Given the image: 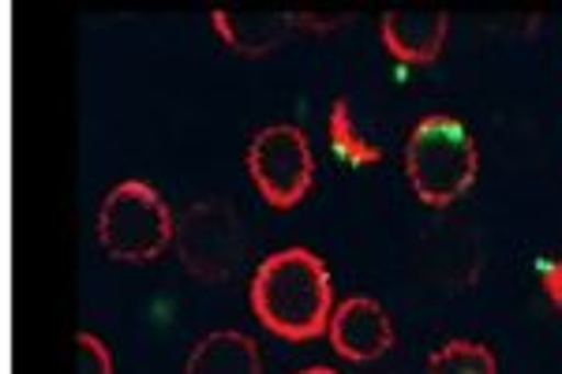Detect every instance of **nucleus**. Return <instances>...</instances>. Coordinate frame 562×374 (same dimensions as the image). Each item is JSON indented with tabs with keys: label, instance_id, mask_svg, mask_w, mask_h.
Listing matches in <instances>:
<instances>
[{
	"label": "nucleus",
	"instance_id": "f8f14e48",
	"mask_svg": "<svg viewBox=\"0 0 562 374\" xmlns=\"http://www.w3.org/2000/svg\"><path fill=\"white\" fill-rule=\"evenodd\" d=\"M76 374H116L109 344L94 333H76Z\"/></svg>",
	"mask_w": 562,
	"mask_h": 374
},
{
	"label": "nucleus",
	"instance_id": "f03ea898",
	"mask_svg": "<svg viewBox=\"0 0 562 374\" xmlns=\"http://www.w3.org/2000/svg\"><path fill=\"white\" fill-rule=\"evenodd\" d=\"M480 150L458 116L431 113L409 132L405 143V177L428 206H450L473 188Z\"/></svg>",
	"mask_w": 562,
	"mask_h": 374
},
{
	"label": "nucleus",
	"instance_id": "ddd939ff",
	"mask_svg": "<svg viewBox=\"0 0 562 374\" xmlns=\"http://www.w3.org/2000/svg\"><path fill=\"white\" fill-rule=\"evenodd\" d=\"M540 285L548 292V304L562 311V259H540Z\"/></svg>",
	"mask_w": 562,
	"mask_h": 374
},
{
	"label": "nucleus",
	"instance_id": "f257e3e1",
	"mask_svg": "<svg viewBox=\"0 0 562 374\" xmlns=\"http://www.w3.org/2000/svg\"><path fill=\"white\" fill-rule=\"evenodd\" d=\"M251 311L270 333L285 341L323 337L334 315V285L326 262L307 248H285L262 259L251 277Z\"/></svg>",
	"mask_w": 562,
	"mask_h": 374
},
{
	"label": "nucleus",
	"instance_id": "39448f33",
	"mask_svg": "<svg viewBox=\"0 0 562 374\" xmlns=\"http://www.w3.org/2000/svg\"><path fill=\"white\" fill-rule=\"evenodd\" d=\"M177 251L195 277L225 281L240 270L248 254V236L240 217L222 203H192L177 222Z\"/></svg>",
	"mask_w": 562,
	"mask_h": 374
},
{
	"label": "nucleus",
	"instance_id": "0eeeda50",
	"mask_svg": "<svg viewBox=\"0 0 562 374\" xmlns=\"http://www.w3.org/2000/svg\"><path fill=\"white\" fill-rule=\"evenodd\" d=\"M383 45L394 60L402 64H431L447 45L450 15L435 8H390L379 23Z\"/></svg>",
	"mask_w": 562,
	"mask_h": 374
},
{
	"label": "nucleus",
	"instance_id": "7ed1b4c3",
	"mask_svg": "<svg viewBox=\"0 0 562 374\" xmlns=\"http://www.w3.org/2000/svg\"><path fill=\"white\" fill-rule=\"evenodd\" d=\"M177 222L166 199L143 180H124L102 199L98 209V240L105 254L121 262H150L173 243Z\"/></svg>",
	"mask_w": 562,
	"mask_h": 374
},
{
	"label": "nucleus",
	"instance_id": "4468645a",
	"mask_svg": "<svg viewBox=\"0 0 562 374\" xmlns=\"http://www.w3.org/2000/svg\"><path fill=\"white\" fill-rule=\"evenodd\" d=\"M296 374H338L334 367H304V371H296Z\"/></svg>",
	"mask_w": 562,
	"mask_h": 374
},
{
	"label": "nucleus",
	"instance_id": "20e7f679",
	"mask_svg": "<svg viewBox=\"0 0 562 374\" xmlns=\"http://www.w3.org/2000/svg\"><path fill=\"white\" fill-rule=\"evenodd\" d=\"M248 172L259 195L274 209H293L304 203L315 180V154L307 135L296 124L259 127L248 143Z\"/></svg>",
	"mask_w": 562,
	"mask_h": 374
},
{
	"label": "nucleus",
	"instance_id": "9d476101",
	"mask_svg": "<svg viewBox=\"0 0 562 374\" xmlns=\"http://www.w3.org/2000/svg\"><path fill=\"white\" fill-rule=\"evenodd\" d=\"M326 132H330L334 154H338L341 161H349V166L364 169V166H379V161H383V150H379L375 143H368L364 135H360L357 121H352L349 98H338V102L330 105V116H326Z\"/></svg>",
	"mask_w": 562,
	"mask_h": 374
},
{
	"label": "nucleus",
	"instance_id": "9b49d317",
	"mask_svg": "<svg viewBox=\"0 0 562 374\" xmlns=\"http://www.w3.org/2000/svg\"><path fill=\"white\" fill-rule=\"evenodd\" d=\"M428 374H498V363L487 344L480 341H447L431 352Z\"/></svg>",
	"mask_w": 562,
	"mask_h": 374
},
{
	"label": "nucleus",
	"instance_id": "6e6552de",
	"mask_svg": "<svg viewBox=\"0 0 562 374\" xmlns=\"http://www.w3.org/2000/svg\"><path fill=\"white\" fill-rule=\"evenodd\" d=\"M184 374H262L259 344L240 330H214L192 349Z\"/></svg>",
	"mask_w": 562,
	"mask_h": 374
},
{
	"label": "nucleus",
	"instance_id": "1a4fd4ad",
	"mask_svg": "<svg viewBox=\"0 0 562 374\" xmlns=\"http://www.w3.org/2000/svg\"><path fill=\"white\" fill-rule=\"evenodd\" d=\"M211 20H214V31L222 34V42L237 53H248V57H259V53L274 49L289 26V20H278V15L229 12V8H214Z\"/></svg>",
	"mask_w": 562,
	"mask_h": 374
},
{
	"label": "nucleus",
	"instance_id": "423d86ee",
	"mask_svg": "<svg viewBox=\"0 0 562 374\" xmlns=\"http://www.w3.org/2000/svg\"><path fill=\"white\" fill-rule=\"evenodd\" d=\"M326 337H330L334 352H338L341 360L371 363L383 352H390V344H394V322H390V315L383 311L379 299L349 296L334 307Z\"/></svg>",
	"mask_w": 562,
	"mask_h": 374
}]
</instances>
